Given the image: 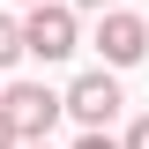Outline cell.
<instances>
[{
  "instance_id": "obj_1",
  "label": "cell",
  "mask_w": 149,
  "mask_h": 149,
  "mask_svg": "<svg viewBox=\"0 0 149 149\" xmlns=\"http://www.w3.org/2000/svg\"><path fill=\"white\" fill-rule=\"evenodd\" d=\"M74 45H82V22H74L67 0H45V8L22 15V52L30 60H67Z\"/></svg>"
},
{
  "instance_id": "obj_2",
  "label": "cell",
  "mask_w": 149,
  "mask_h": 149,
  "mask_svg": "<svg viewBox=\"0 0 149 149\" xmlns=\"http://www.w3.org/2000/svg\"><path fill=\"white\" fill-rule=\"evenodd\" d=\"M60 104H67V119H82V134H104L112 112L127 104V97H119V74L97 67V74H74L67 90H60Z\"/></svg>"
},
{
  "instance_id": "obj_3",
  "label": "cell",
  "mask_w": 149,
  "mask_h": 149,
  "mask_svg": "<svg viewBox=\"0 0 149 149\" xmlns=\"http://www.w3.org/2000/svg\"><path fill=\"white\" fill-rule=\"evenodd\" d=\"M0 112H8V127H15L22 142H45L67 104H60V90H45V82H8V90H0Z\"/></svg>"
},
{
  "instance_id": "obj_4",
  "label": "cell",
  "mask_w": 149,
  "mask_h": 149,
  "mask_svg": "<svg viewBox=\"0 0 149 149\" xmlns=\"http://www.w3.org/2000/svg\"><path fill=\"white\" fill-rule=\"evenodd\" d=\"M97 52H104V67H134V60H149V22L127 15V8L97 15Z\"/></svg>"
},
{
  "instance_id": "obj_5",
  "label": "cell",
  "mask_w": 149,
  "mask_h": 149,
  "mask_svg": "<svg viewBox=\"0 0 149 149\" xmlns=\"http://www.w3.org/2000/svg\"><path fill=\"white\" fill-rule=\"evenodd\" d=\"M22 60V15H0V67Z\"/></svg>"
},
{
  "instance_id": "obj_6",
  "label": "cell",
  "mask_w": 149,
  "mask_h": 149,
  "mask_svg": "<svg viewBox=\"0 0 149 149\" xmlns=\"http://www.w3.org/2000/svg\"><path fill=\"white\" fill-rule=\"evenodd\" d=\"M119 149H149V112H142V119L127 127V142H119Z\"/></svg>"
},
{
  "instance_id": "obj_7",
  "label": "cell",
  "mask_w": 149,
  "mask_h": 149,
  "mask_svg": "<svg viewBox=\"0 0 149 149\" xmlns=\"http://www.w3.org/2000/svg\"><path fill=\"white\" fill-rule=\"evenodd\" d=\"M67 8H90V15H112L119 0H67Z\"/></svg>"
},
{
  "instance_id": "obj_8",
  "label": "cell",
  "mask_w": 149,
  "mask_h": 149,
  "mask_svg": "<svg viewBox=\"0 0 149 149\" xmlns=\"http://www.w3.org/2000/svg\"><path fill=\"white\" fill-rule=\"evenodd\" d=\"M0 149H22V134L8 127V112H0Z\"/></svg>"
},
{
  "instance_id": "obj_9",
  "label": "cell",
  "mask_w": 149,
  "mask_h": 149,
  "mask_svg": "<svg viewBox=\"0 0 149 149\" xmlns=\"http://www.w3.org/2000/svg\"><path fill=\"white\" fill-rule=\"evenodd\" d=\"M74 149H119V142H112V134H82Z\"/></svg>"
},
{
  "instance_id": "obj_10",
  "label": "cell",
  "mask_w": 149,
  "mask_h": 149,
  "mask_svg": "<svg viewBox=\"0 0 149 149\" xmlns=\"http://www.w3.org/2000/svg\"><path fill=\"white\" fill-rule=\"evenodd\" d=\"M22 149H52V142H22Z\"/></svg>"
},
{
  "instance_id": "obj_11",
  "label": "cell",
  "mask_w": 149,
  "mask_h": 149,
  "mask_svg": "<svg viewBox=\"0 0 149 149\" xmlns=\"http://www.w3.org/2000/svg\"><path fill=\"white\" fill-rule=\"evenodd\" d=\"M22 8H45V0H22Z\"/></svg>"
},
{
  "instance_id": "obj_12",
  "label": "cell",
  "mask_w": 149,
  "mask_h": 149,
  "mask_svg": "<svg viewBox=\"0 0 149 149\" xmlns=\"http://www.w3.org/2000/svg\"><path fill=\"white\" fill-rule=\"evenodd\" d=\"M142 22H149V15H142Z\"/></svg>"
}]
</instances>
